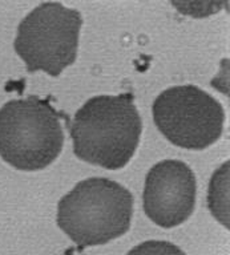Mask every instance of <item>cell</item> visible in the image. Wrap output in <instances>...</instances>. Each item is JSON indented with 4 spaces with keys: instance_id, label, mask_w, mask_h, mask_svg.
Wrapping results in <instances>:
<instances>
[{
    "instance_id": "obj_1",
    "label": "cell",
    "mask_w": 230,
    "mask_h": 255,
    "mask_svg": "<svg viewBox=\"0 0 230 255\" xmlns=\"http://www.w3.org/2000/svg\"><path fill=\"white\" fill-rule=\"evenodd\" d=\"M143 121L132 93L92 97L69 127L73 153L85 162L119 170L139 146Z\"/></svg>"
},
{
    "instance_id": "obj_2",
    "label": "cell",
    "mask_w": 230,
    "mask_h": 255,
    "mask_svg": "<svg viewBox=\"0 0 230 255\" xmlns=\"http://www.w3.org/2000/svg\"><path fill=\"white\" fill-rule=\"evenodd\" d=\"M133 195L103 177L84 179L57 205V225L80 247L100 246L129 230Z\"/></svg>"
},
{
    "instance_id": "obj_3",
    "label": "cell",
    "mask_w": 230,
    "mask_h": 255,
    "mask_svg": "<svg viewBox=\"0 0 230 255\" xmlns=\"http://www.w3.org/2000/svg\"><path fill=\"white\" fill-rule=\"evenodd\" d=\"M64 116L37 96L8 101L0 109V157L23 171L41 170L60 155Z\"/></svg>"
},
{
    "instance_id": "obj_4",
    "label": "cell",
    "mask_w": 230,
    "mask_h": 255,
    "mask_svg": "<svg viewBox=\"0 0 230 255\" xmlns=\"http://www.w3.org/2000/svg\"><path fill=\"white\" fill-rule=\"evenodd\" d=\"M83 17L61 3H41L17 27L13 48L28 72L57 77L75 63Z\"/></svg>"
},
{
    "instance_id": "obj_5",
    "label": "cell",
    "mask_w": 230,
    "mask_h": 255,
    "mask_svg": "<svg viewBox=\"0 0 230 255\" xmlns=\"http://www.w3.org/2000/svg\"><path fill=\"white\" fill-rule=\"evenodd\" d=\"M152 112L164 137L183 149L204 150L223 134V105L196 85H179L161 92Z\"/></svg>"
},
{
    "instance_id": "obj_6",
    "label": "cell",
    "mask_w": 230,
    "mask_h": 255,
    "mask_svg": "<svg viewBox=\"0 0 230 255\" xmlns=\"http://www.w3.org/2000/svg\"><path fill=\"white\" fill-rule=\"evenodd\" d=\"M195 173L179 159H165L148 171L144 186V211L164 229L180 226L195 211Z\"/></svg>"
},
{
    "instance_id": "obj_7",
    "label": "cell",
    "mask_w": 230,
    "mask_h": 255,
    "mask_svg": "<svg viewBox=\"0 0 230 255\" xmlns=\"http://www.w3.org/2000/svg\"><path fill=\"white\" fill-rule=\"evenodd\" d=\"M229 166V162L223 165L212 178L211 189H209V209L212 214L219 219L220 222L229 227V219H228V178H224L223 174L225 169Z\"/></svg>"
},
{
    "instance_id": "obj_8",
    "label": "cell",
    "mask_w": 230,
    "mask_h": 255,
    "mask_svg": "<svg viewBox=\"0 0 230 255\" xmlns=\"http://www.w3.org/2000/svg\"><path fill=\"white\" fill-rule=\"evenodd\" d=\"M127 255H187L177 245L168 241H147L135 246Z\"/></svg>"
}]
</instances>
